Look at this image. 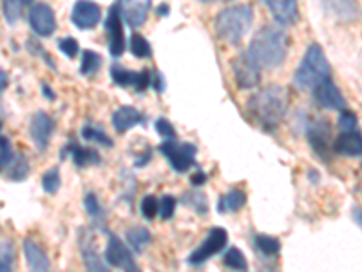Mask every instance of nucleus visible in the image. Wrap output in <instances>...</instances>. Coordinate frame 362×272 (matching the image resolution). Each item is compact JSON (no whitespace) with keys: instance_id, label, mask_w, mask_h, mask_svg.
Segmentation results:
<instances>
[{"instance_id":"31","label":"nucleus","mask_w":362,"mask_h":272,"mask_svg":"<svg viewBox=\"0 0 362 272\" xmlns=\"http://www.w3.org/2000/svg\"><path fill=\"white\" fill-rule=\"evenodd\" d=\"M82 136L89 142H96V144H102L105 145V147H112L111 136L105 135V131L100 129L98 125H86V128L82 129Z\"/></svg>"},{"instance_id":"1","label":"nucleus","mask_w":362,"mask_h":272,"mask_svg":"<svg viewBox=\"0 0 362 272\" xmlns=\"http://www.w3.org/2000/svg\"><path fill=\"white\" fill-rule=\"evenodd\" d=\"M288 51V35L276 26H264L248 45L247 57L259 69H274L279 66Z\"/></svg>"},{"instance_id":"17","label":"nucleus","mask_w":362,"mask_h":272,"mask_svg":"<svg viewBox=\"0 0 362 272\" xmlns=\"http://www.w3.org/2000/svg\"><path fill=\"white\" fill-rule=\"evenodd\" d=\"M270 9L272 17L281 26H293L299 18V6L297 0H264Z\"/></svg>"},{"instance_id":"19","label":"nucleus","mask_w":362,"mask_h":272,"mask_svg":"<svg viewBox=\"0 0 362 272\" xmlns=\"http://www.w3.org/2000/svg\"><path fill=\"white\" fill-rule=\"evenodd\" d=\"M334 149L344 157H362V135L357 129L342 131L341 136L335 140Z\"/></svg>"},{"instance_id":"14","label":"nucleus","mask_w":362,"mask_h":272,"mask_svg":"<svg viewBox=\"0 0 362 272\" xmlns=\"http://www.w3.org/2000/svg\"><path fill=\"white\" fill-rule=\"evenodd\" d=\"M232 69H234L235 82H238L239 87L250 89V87L259 84L261 69L247 57V53L235 58L234 62H232Z\"/></svg>"},{"instance_id":"36","label":"nucleus","mask_w":362,"mask_h":272,"mask_svg":"<svg viewBox=\"0 0 362 272\" xmlns=\"http://www.w3.org/2000/svg\"><path fill=\"white\" fill-rule=\"evenodd\" d=\"M174 210H176V198L170 196V194L161 196V200L158 202V215H160L163 220H169L173 218Z\"/></svg>"},{"instance_id":"24","label":"nucleus","mask_w":362,"mask_h":272,"mask_svg":"<svg viewBox=\"0 0 362 272\" xmlns=\"http://www.w3.org/2000/svg\"><path fill=\"white\" fill-rule=\"evenodd\" d=\"M247 203V194L241 189H232L226 194H223L218 202V212L226 215V212H235Z\"/></svg>"},{"instance_id":"18","label":"nucleus","mask_w":362,"mask_h":272,"mask_svg":"<svg viewBox=\"0 0 362 272\" xmlns=\"http://www.w3.org/2000/svg\"><path fill=\"white\" fill-rule=\"evenodd\" d=\"M144 122L145 116L136 108H131V106H122V108L112 113V125L118 132L129 131V129L144 124Z\"/></svg>"},{"instance_id":"43","label":"nucleus","mask_w":362,"mask_h":272,"mask_svg":"<svg viewBox=\"0 0 362 272\" xmlns=\"http://www.w3.org/2000/svg\"><path fill=\"white\" fill-rule=\"evenodd\" d=\"M351 218H354V222L361 227L362 231V207L354 205V209H351Z\"/></svg>"},{"instance_id":"11","label":"nucleus","mask_w":362,"mask_h":272,"mask_svg":"<svg viewBox=\"0 0 362 272\" xmlns=\"http://www.w3.org/2000/svg\"><path fill=\"white\" fill-rule=\"evenodd\" d=\"M118 8L122 18L131 28H140L147 22L148 13L153 9V0H119Z\"/></svg>"},{"instance_id":"29","label":"nucleus","mask_w":362,"mask_h":272,"mask_svg":"<svg viewBox=\"0 0 362 272\" xmlns=\"http://www.w3.org/2000/svg\"><path fill=\"white\" fill-rule=\"evenodd\" d=\"M223 264H225V267L232 268V271H247L248 268L247 260H245V254L235 247L228 249V251L225 252Z\"/></svg>"},{"instance_id":"2","label":"nucleus","mask_w":362,"mask_h":272,"mask_svg":"<svg viewBox=\"0 0 362 272\" xmlns=\"http://www.w3.org/2000/svg\"><path fill=\"white\" fill-rule=\"evenodd\" d=\"M288 103V91L283 86H268L248 100V109L267 131H274L286 116Z\"/></svg>"},{"instance_id":"38","label":"nucleus","mask_w":362,"mask_h":272,"mask_svg":"<svg viewBox=\"0 0 362 272\" xmlns=\"http://www.w3.org/2000/svg\"><path fill=\"white\" fill-rule=\"evenodd\" d=\"M140 210H141V215H144V218L153 220L154 216L158 215L156 196H153V194H147V196H144V200H141V203H140Z\"/></svg>"},{"instance_id":"41","label":"nucleus","mask_w":362,"mask_h":272,"mask_svg":"<svg viewBox=\"0 0 362 272\" xmlns=\"http://www.w3.org/2000/svg\"><path fill=\"white\" fill-rule=\"evenodd\" d=\"M58 47H60V51H62V53L69 58L76 57V55H78V50H80L78 42L74 40L73 37L62 38V40L58 42Z\"/></svg>"},{"instance_id":"8","label":"nucleus","mask_w":362,"mask_h":272,"mask_svg":"<svg viewBox=\"0 0 362 272\" xmlns=\"http://www.w3.org/2000/svg\"><path fill=\"white\" fill-rule=\"evenodd\" d=\"M105 31L109 35V53L112 57H122L125 51V35H124V18L119 13L118 4L109 9L107 21H105Z\"/></svg>"},{"instance_id":"10","label":"nucleus","mask_w":362,"mask_h":272,"mask_svg":"<svg viewBox=\"0 0 362 272\" xmlns=\"http://www.w3.org/2000/svg\"><path fill=\"white\" fill-rule=\"evenodd\" d=\"M29 26L38 37H51L57 29V17L54 11L44 2L31 6L29 9Z\"/></svg>"},{"instance_id":"46","label":"nucleus","mask_w":362,"mask_h":272,"mask_svg":"<svg viewBox=\"0 0 362 272\" xmlns=\"http://www.w3.org/2000/svg\"><path fill=\"white\" fill-rule=\"evenodd\" d=\"M153 84L156 86L158 91H163V79H161V74H158L156 82H153ZM153 84H151V86H153Z\"/></svg>"},{"instance_id":"5","label":"nucleus","mask_w":362,"mask_h":272,"mask_svg":"<svg viewBox=\"0 0 362 272\" xmlns=\"http://www.w3.org/2000/svg\"><path fill=\"white\" fill-rule=\"evenodd\" d=\"M160 151L169 160L170 167L176 173H187L190 167L196 165V153H198L196 145L177 142L176 136L174 138H165L163 144L160 145Z\"/></svg>"},{"instance_id":"27","label":"nucleus","mask_w":362,"mask_h":272,"mask_svg":"<svg viewBox=\"0 0 362 272\" xmlns=\"http://www.w3.org/2000/svg\"><path fill=\"white\" fill-rule=\"evenodd\" d=\"M29 174V164L22 154H17V157H13V160L9 162L8 165V176L15 181L24 180L25 176Z\"/></svg>"},{"instance_id":"34","label":"nucleus","mask_w":362,"mask_h":272,"mask_svg":"<svg viewBox=\"0 0 362 272\" xmlns=\"http://www.w3.org/2000/svg\"><path fill=\"white\" fill-rule=\"evenodd\" d=\"M86 209H87V212H89L90 218L95 220V223L103 222V220H105V215H103V209H102V205H100L98 198H96V194H93V193L87 194Z\"/></svg>"},{"instance_id":"47","label":"nucleus","mask_w":362,"mask_h":272,"mask_svg":"<svg viewBox=\"0 0 362 272\" xmlns=\"http://www.w3.org/2000/svg\"><path fill=\"white\" fill-rule=\"evenodd\" d=\"M44 93H45V98H47V100H54V93L47 86H44Z\"/></svg>"},{"instance_id":"33","label":"nucleus","mask_w":362,"mask_h":272,"mask_svg":"<svg viewBox=\"0 0 362 272\" xmlns=\"http://www.w3.org/2000/svg\"><path fill=\"white\" fill-rule=\"evenodd\" d=\"M60 183H62V178H60V171L57 167H51L49 171H45L44 176H42V187L47 194H54L60 189Z\"/></svg>"},{"instance_id":"25","label":"nucleus","mask_w":362,"mask_h":272,"mask_svg":"<svg viewBox=\"0 0 362 272\" xmlns=\"http://www.w3.org/2000/svg\"><path fill=\"white\" fill-rule=\"evenodd\" d=\"M125 238H127L129 247H131L134 252L144 251V249L151 244V239H153L151 238V232H148L145 227H140V225L131 227V229L127 231V234H125Z\"/></svg>"},{"instance_id":"13","label":"nucleus","mask_w":362,"mask_h":272,"mask_svg":"<svg viewBox=\"0 0 362 272\" xmlns=\"http://www.w3.org/2000/svg\"><path fill=\"white\" fill-rule=\"evenodd\" d=\"M100 18H102V9L93 0H78L71 13V21L78 29H93Z\"/></svg>"},{"instance_id":"12","label":"nucleus","mask_w":362,"mask_h":272,"mask_svg":"<svg viewBox=\"0 0 362 272\" xmlns=\"http://www.w3.org/2000/svg\"><path fill=\"white\" fill-rule=\"evenodd\" d=\"M313 100L317 106H321L322 109H334V111H341L346 108V102L342 98V93L339 87L332 82V79L325 80L319 86L313 87Z\"/></svg>"},{"instance_id":"39","label":"nucleus","mask_w":362,"mask_h":272,"mask_svg":"<svg viewBox=\"0 0 362 272\" xmlns=\"http://www.w3.org/2000/svg\"><path fill=\"white\" fill-rule=\"evenodd\" d=\"M183 202H185L187 205L192 207V209H196V212H199V215H205V212H206V198H205V194H202V193L185 194V198H183Z\"/></svg>"},{"instance_id":"21","label":"nucleus","mask_w":362,"mask_h":272,"mask_svg":"<svg viewBox=\"0 0 362 272\" xmlns=\"http://www.w3.org/2000/svg\"><path fill=\"white\" fill-rule=\"evenodd\" d=\"M24 256L25 261H28V267L31 268V271H49V258H47L44 249H42L40 245L35 244V242H31V239H25Z\"/></svg>"},{"instance_id":"6","label":"nucleus","mask_w":362,"mask_h":272,"mask_svg":"<svg viewBox=\"0 0 362 272\" xmlns=\"http://www.w3.org/2000/svg\"><path fill=\"white\" fill-rule=\"evenodd\" d=\"M226 242H228V232H226L225 229H221V227H212L209 231V234H206L205 239L202 242V245L190 254L189 264L203 265L206 260H210L212 256L221 252L223 249H225Z\"/></svg>"},{"instance_id":"35","label":"nucleus","mask_w":362,"mask_h":272,"mask_svg":"<svg viewBox=\"0 0 362 272\" xmlns=\"http://www.w3.org/2000/svg\"><path fill=\"white\" fill-rule=\"evenodd\" d=\"M13 261H15V251H13V245L6 242L0 245V272L11 271Z\"/></svg>"},{"instance_id":"45","label":"nucleus","mask_w":362,"mask_h":272,"mask_svg":"<svg viewBox=\"0 0 362 272\" xmlns=\"http://www.w3.org/2000/svg\"><path fill=\"white\" fill-rule=\"evenodd\" d=\"M8 84H9L8 73H6V71L0 69V95H2V93H4L6 87H8Z\"/></svg>"},{"instance_id":"30","label":"nucleus","mask_w":362,"mask_h":272,"mask_svg":"<svg viewBox=\"0 0 362 272\" xmlns=\"http://www.w3.org/2000/svg\"><path fill=\"white\" fill-rule=\"evenodd\" d=\"M100 66H102V57H100L98 53H95V51H83L82 53V62H80V73L86 74V76H89V74L96 73V71L100 69Z\"/></svg>"},{"instance_id":"37","label":"nucleus","mask_w":362,"mask_h":272,"mask_svg":"<svg viewBox=\"0 0 362 272\" xmlns=\"http://www.w3.org/2000/svg\"><path fill=\"white\" fill-rule=\"evenodd\" d=\"M357 115L355 113H351L350 109H341V115H339V129L341 131H354V129H357Z\"/></svg>"},{"instance_id":"40","label":"nucleus","mask_w":362,"mask_h":272,"mask_svg":"<svg viewBox=\"0 0 362 272\" xmlns=\"http://www.w3.org/2000/svg\"><path fill=\"white\" fill-rule=\"evenodd\" d=\"M11 160H13L11 142H9L6 136H0V171L6 169Z\"/></svg>"},{"instance_id":"22","label":"nucleus","mask_w":362,"mask_h":272,"mask_svg":"<svg viewBox=\"0 0 362 272\" xmlns=\"http://www.w3.org/2000/svg\"><path fill=\"white\" fill-rule=\"evenodd\" d=\"M67 154H71L74 160L76 167H89V165H98L100 164V154L93 149L82 147L78 144H69L67 147L62 149V158H66Z\"/></svg>"},{"instance_id":"26","label":"nucleus","mask_w":362,"mask_h":272,"mask_svg":"<svg viewBox=\"0 0 362 272\" xmlns=\"http://www.w3.org/2000/svg\"><path fill=\"white\" fill-rule=\"evenodd\" d=\"M33 0H2L4 8V18L9 24H15L22 17V9L29 6Z\"/></svg>"},{"instance_id":"49","label":"nucleus","mask_w":362,"mask_h":272,"mask_svg":"<svg viewBox=\"0 0 362 272\" xmlns=\"http://www.w3.org/2000/svg\"><path fill=\"white\" fill-rule=\"evenodd\" d=\"M202 2H206V4H210V2H226V0H202Z\"/></svg>"},{"instance_id":"4","label":"nucleus","mask_w":362,"mask_h":272,"mask_svg":"<svg viewBox=\"0 0 362 272\" xmlns=\"http://www.w3.org/2000/svg\"><path fill=\"white\" fill-rule=\"evenodd\" d=\"M329 76H332V69H329V62L322 47L319 44H310L293 74V84L299 89H313Z\"/></svg>"},{"instance_id":"15","label":"nucleus","mask_w":362,"mask_h":272,"mask_svg":"<svg viewBox=\"0 0 362 272\" xmlns=\"http://www.w3.org/2000/svg\"><path fill=\"white\" fill-rule=\"evenodd\" d=\"M111 79L116 86L119 87H134L136 91H145L151 84H153V79L148 71H129L125 69L124 66H112L111 67Z\"/></svg>"},{"instance_id":"9","label":"nucleus","mask_w":362,"mask_h":272,"mask_svg":"<svg viewBox=\"0 0 362 272\" xmlns=\"http://www.w3.org/2000/svg\"><path fill=\"white\" fill-rule=\"evenodd\" d=\"M105 264L116 268H124V271H138L134 256L116 234H109L107 247H105Z\"/></svg>"},{"instance_id":"3","label":"nucleus","mask_w":362,"mask_h":272,"mask_svg":"<svg viewBox=\"0 0 362 272\" xmlns=\"http://www.w3.org/2000/svg\"><path fill=\"white\" fill-rule=\"evenodd\" d=\"M252 22H254V11H252L250 6L239 4L219 11L214 21V28L223 42L238 45L248 33Z\"/></svg>"},{"instance_id":"20","label":"nucleus","mask_w":362,"mask_h":272,"mask_svg":"<svg viewBox=\"0 0 362 272\" xmlns=\"http://www.w3.org/2000/svg\"><path fill=\"white\" fill-rule=\"evenodd\" d=\"M322 8L334 15L335 18L344 22H350L357 17L358 2L357 0H321Z\"/></svg>"},{"instance_id":"42","label":"nucleus","mask_w":362,"mask_h":272,"mask_svg":"<svg viewBox=\"0 0 362 272\" xmlns=\"http://www.w3.org/2000/svg\"><path fill=\"white\" fill-rule=\"evenodd\" d=\"M156 131L163 136V140L165 138H174V136H176V131H174L173 124H170L169 120H165V118L156 120Z\"/></svg>"},{"instance_id":"23","label":"nucleus","mask_w":362,"mask_h":272,"mask_svg":"<svg viewBox=\"0 0 362 272\" xmlns=\"http://www.w3.org/2000/svg\"><path fill=\"white\" fill-rule=\"evenodd\" d=\"M89 236H90L89 231H82V234H80V238H78L80 245H82L83 261H86V265L89 271H105V268H107V264L100 260L98 251H96V245L90 242Z\"/></svg>"},{"instance_id":"16","label":"nucleus","mask_w":362,"mask_h":272,"mask_svg":"<svg viewBox=\"0 0 362 272\" xmlns=\"http://www.w3.org/2000/svg\"><path fill=\"white\" fill-rule=\"evenodd\" d=\"M54 131V122L47 113L38 111L35 113L31 118V125H29V132H31V140L37 145V149L44 151L49 144V138Z\"/></svg>"},{"instance_id":"32","label":"nucleus","mask_w":362,"mask_h":272,"mask_svg":"<svg viewBox=\"0 0 362 272\" xmlns=\"http://www.w3.org/2000/svg\"><path fill=\"white\" fill-rule=\"evenodd\" d=\"M131 53L136 58H148L153 55V47L147 42V38L144 35H132L131 37Z\"/></svg>"},{"instance_id":"28","label":"nucleus","mask_w":362,"mask_h":272,"mask_svg":"<svg viewBox=\"0 0 362 272\" xmlns=\"http://www.w3.org/2000/svg\"><path fill=\"white\" fill-rule=\"evenodd\" d=\"M255 247L259 249L264 256H276L281 251V242L274 236L257 234L255 236Z\"/></svg>"},{"instance_id":"48","label":"nucleus","mask_w":362,"mask_h":272,"mask_svg":"<svg viewBox=\"0 0 362 272\" xmlns=\"http://www.w3.org/2000/svg\"><path fill=\"white\" fill-rule=\"evenodd\" d=\"M160 15H169V6H160Z\"/></svg>"},{"instance_id":"44","label":"nucleus","mask_w":362,"mask_h":272,"mask_svg":"<svg viewBox=\"0 0 362 272\" xmlns=\"http://www.w3.org/2000/svg\"><path fill=\"white\" fill-rule=\"evenodd\" d=\"M206 178H209V176H206L205 173L198 171V173L194 174L192 180H190V181H192V186H203V183H205V181H206Z\"/></svg>"},{"instance_id":"7","label":"nucleus","mask_w":362,"mask_h":272,"mask_svg":"<svg viewBox=\"0 0 362 272\" xmlns=\"http://www.w3.org/2000/svg\"><path fill=\"white\" fill-rule=\"evenodd\" d=\"M308 142L310 147L321 160H329L332 154V136H329V124L326 120L317 118L308 124Z\"/></svg>"}]
</instances>
